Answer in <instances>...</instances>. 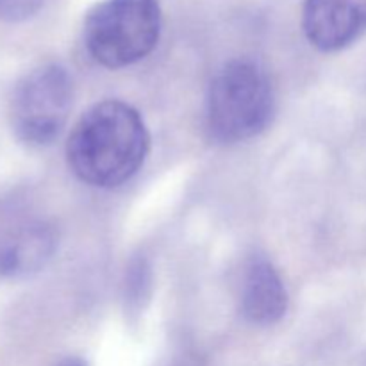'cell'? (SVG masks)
Wrapping results in <instances>:
<instances>
[{
    "mask_svg": "<svg viewBox=\"0 0 366 366\" xmlns=\"http://www.w3.org/2000/svg\"><path fill=\"white\" fill-rule=\"evenodd\" d=\"M149 149L150 136L138 111L120 100H104L79 118L66 159L82 182L109 189L138 174Z\"/></svg>",
    "mask_w": 366,
    "mask_h": 366,
    "instance_id": "1",
    "label": "cell"
},
{
    "mask_svg": "<svg viewBox=\"0 0 366 366\" xmlns=\"http://www.w3.org/2000/svg\"><path fill=\"white\" fill-rule=\"evenodd\" d=\"M274 111L270 79L254 61H229L211 81L207 125L218 142L238 143L261 134L270 125Z\"/></svg>",
    "mask_w": 366,
    "mask_h": 366,
    "instance_id": "2",
    "label": "cell"
},
{
    "mask_svg": "<svg viewBox=\"0 0 366 366\" xmlns=\"http://www.w3.org/2000/svg\"><path fill=\"white\" fill-rule=\"evenodd\" d=\"M161 25L159 0H102L86 14L82 39L97 63L124 68L156 49Z\"/></svg>",
    "mask_w": 366,
    "mask_h": 366,
    "instance_id": "3",
    "label": "cell"
},
{
    "mask_svg": "<svg viewBox=\"0 0 366 366\" xmlns=\"http://www.w3.org/2000/svg\"><path fill=\"white\" fill-rule=\"evenodd\" d=\"M74 82L59 64H43L18 82L11 100V125L18 139L32 147L52 143L70 114Z\"/></svg>",
    "mask_w": 366,
    "mask_h": 366,
    "instance_id": "4",
    "label": "cell"
},
{
    "mask_svg": "<svg viewBox=\"0 0 366 366\" xmlns=\"http://www.w3.org/2000/svg\"><path fill=\"white\" fill-rule=\"evenodd\" d=\"M302 29L322 52L347 49L366 32V0H306Z\"/></svg>",
    "mask_w": 366,
    "mask_h": 366,
    "instance_id": "5",
    "label": "cell"
},
{
    "mask_svg": "<svg viewBox=\"0 0 366 366\" xmlns=\"http://www.w3.org/2000/svg\"><path fill=\"white\" fill-rule=\"evenodd\" d=\"M288 310V293L274 264L263 256L247 261L239 282V311L256 325L277 324Z\"/></svg>",
    "mask_w": 366,
    "mask_h": 366,
    "instance_id": "6",
    "label": "cell"
},
{
    "mask_svg": "<svg viewBox=\"0 0 366 366\" xmlns=\"http://www.w3.org/2000/svg\"><path fill=\"white\" fill-rule=\"evenodd\" d=\"M56 249V236L45 224L21 225L0 242V275L18 277L45 267Z\"/></svg>",
    "mask_w": 366,
    "mask_h": 366,
    "instance_id": "7",
    "label": "cell"
},
{
    "mask_svg": "<svg viewBox=\"0 0 366 366\" xmlns=\"http://www.w3.org/2000/svg\"><path fill=\"white\" fill-rule=\"evenodd\" d=\"M45 0H0V20L20 24L36 16Z\"/></svg>",
    "mask_w": 366,
    "mask_h": 366,
    "instance_id": "8",
    "label": "cell"
},
{
    "mask_svg": "<svg viewBox=\"0 0 366 366\" xmlns=\"http://www.w3.org/2000/svg\"><path fill=\"white\" fill-rule=\"evenodd\" d=\"M56 366H88V363H86L82 357L68 356V357H64V360H61Z\"/></svg>",
    "mask_w": 366,
    "mask_h": 366,
    "instance_id": "9",
    "label": "cell"
}]
</instances>
